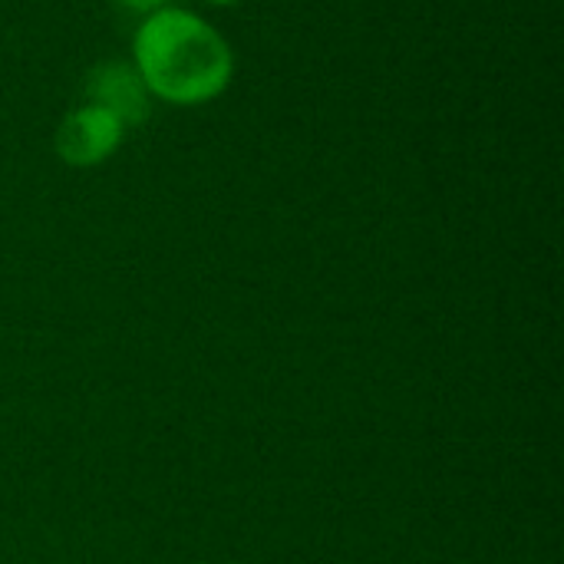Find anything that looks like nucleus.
Wrapping results in <instances>:
<instances>
[{
  "label": "nucleus",
  "mask_w": 564,
  "mask_h": 564,
  "mask_svg": "<svg viewBox=\"0 0 564 564\" xmlns=\"http://www.w3.org/2000/svg\"><path fill=\"white\" fill-rule=\"evenodd\" d=\"M126 122L96 102H76L53 129V155L69 169H99L126 145Z\"/></svg>",
  "instance_id": "nucleus-2"
},
{
  "label": "nucleus",
  "mask_w": 564,
  "mask_h": 564,
  "mask_svg": "<svg viewBox=\"0 0 564 564\" xmlns=\"http://www.w3.org/2000/svg\"><path fill=\"white\" fill-rule=\"evenodd\" d=\"M109 3H116V7L126 10V13L145 17V13H155V10H162V7H169V3H175V0H109Z\"/></svg>",
  "instance_id": "nucleus-4"
},
{
  "label": "nucleus",
  "mask_w": 564,
  "mask_h": 564,
  "mask_svg": "<svg viewBox=\"0 0 564 564\" xmlns=\"http://www.w3.org/2000/svg\"><path fill=\"white\" fill-rule=\"evenodd\" d=\"M202 3L218 7V10H231V7H241V3H248V0H202Z\"/></svg>",
  "instance_id": "nucleus-5"
},
{
  "label": "nucleus",
  "mask_w": 564,
  "mask_h": 564,
  "mask_svg": "<svg viewBox=\"0 0 564 564\" xmlns=\"http://www.w3.org/2000/svg\"><path fill=\"white\" fill-rule=\"evenodd\" d=\"M129 63L142 76L152 102L172 109L218 102L238 73L235 46L221 26L182 3L139 17L129 40Z\"/></svg>",
  "instance_id": "nucleus-1"
},
{
  "label": "nucleus",
  "mask_w": 564,
  "mask_h": 564,
  "mask_svg": "<svg viewBox=\"0 0 564 564\" xmlns=\"http://www.w3.org/2000/svg\"><path fill=\"white\" fill-rule=\"evenodd\" d=\"M83 99L109 109L126 122V129L142 126L152 116V96L135 73V66L126 59H99L86 69L83 76Z\"/></svg>",
  "instance_id": "nucleus-3"
}]
</instances>
